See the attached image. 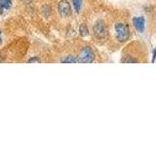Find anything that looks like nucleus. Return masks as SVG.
<instances>
[{"label":"nucleus","instance_id":"nucleus-13","mask_svg":"<svg viewBox=\"0 0 156 146\" xmlns=\"http://www.w3.org/2000/svg\"><path fill=\"white\" fill-rule=\"evenodd\" d=\"M30 1H31V0H27V3H29Z\"/></svg>","mask_w":156,"mask_h":146},{"label":"nucleus","instance_id":"nucleus-1","mask_svg":"<svg viewBox=\"0 0 156 146\" xmlns=\"http://www.w3.org/2000/svg\"><path fill=\"white\" fill-rule=\"evenodd\" d=\"M116 39L119 42H126L130 38V28L125 23H117L115 26Z\"/></svg>","mask_w":156,"mask_h":146},{"label":"nucleus","instance_id":"nucleus-4","mask_svg":"<svg viewBox=\"0 0 156 146\" xmlns=\"http://www.w3.org/2000/svg\"><path fill=\"white\" fill-rule=\"evenodd\" d=\"M58 13L61 14L62 17H67V16H69L71 13L70 5L66 0H62V1L58 3Z\"/></svg>","mask_w":156,"mask_h":146},{"label":"nucleus","instance_id":"nucleus-5","mask_svg":"<svg viewBox=\"0 0 156 146\" xmlns=\"http://www.w3.org/2000/svg\"><path fill=\"white\" fill-rule=\"evenodd\" d=\"M133 24L135 28L140 32H143L144 30V24H145V19L144 17H139V18H134L133 19Z\"/></svg>","mask_w":156,"mask_h":146},{"label":"nucleus","instance_id":"nucleus-9","mask_svg":"<svg viewBox=\"0 0 156 146\" xmlns=\"http://www.w3.org/2000/svg\"><path fill=\"white\" fill-rule=\"evenodd\" d=\"M72 4H73V7L75 9V11L77 13H79L82 8V0H72Z\"/></svg>","mask_w":156,"mask_h":146},{"label":"nucleus","instance_id":"nucleus-6","mask_svg":"<svg viewBox=\"0 0 156 146\" xmlns=\"http://www.w3.org/2000/svg\"><path fill=\"white\" fill-rule=\"evenodd\" d=\"M11 0H0V12H4L5 10H8L11 7Z\"/></svg>","mask_w":156,"mask_h":146},{"label":"nucleus","instance_id":"nucleus-10","mask_svg":"<svg viewBox=\"0 0 156 146\" xmlns=\"http://www.w3.org/2000/svg\"><path fill=\"white\" fill-rule=\"evenodd\" d=\"M28 62H40V61L38 60V57H31L30 60H28Z\"/></svg>","mask_w":156,"mask_h":146},{"label":"nucleus","instance_id":"nucleus-2","mask_svg":"<svg viewBox=\"0 0 156 146\" xmlns=\"http://www.w3.org/2000/svg\"><path fill=\"white\" fill-rule=\"evenodd\" d=\"M78 62H83V63H90L93 62L95 60V54L92 51L90 47H85L81 51L79 57H77Z\"/></svg>","mask_w":156,"mask_h":146},{"label":"nucleus","instance_id":"nucleus-7","mask_svg":"<svg viewBox=\"0 0 156 146\" xmlns=\"http://www.w3.org/2000/svg\"><path fill=\"white\" fill-rule=\"evenodd\" d=\"M62 63H72V62L74 63V62H78V60H77V57L73 56H67L62 58Z\"/></svg>","mask_w":156,"mask_h":146},{"label":"nucleus","instance_id":"nucleus-12","mask_svg":"<svg viewBox=\"0 0 156 146\" xmlns=\"http://www.w3.org/2000/svg\"><path fill=\"white\" fill-rule=\"evenodd\" d=\"M2 42V39H1V31H0V43Z\"/></svg>","mask_w":156,"mask_h":146},{"label":"nucleus","instance_id":"nucleus-11","mask_svg":"<svg viewBox=\"0 0 156 146\" xmlns=\"http://www.w3.org/2000/svg\"><path fill=\"white\" fill-rule=\"evenodd\" d=\"M155 58H156V49L154 50V54H153V57H152V62L155 61Z\"/></svg>","mask_w":156,"mask_h":146},{"label":"nucleus","instance_id":"nucleus-8","mask_svg":"<svg viewBox=\"0 0 156 146\" xmlns=\"http://www.w3.org/2000/svg\"><path fill=\"white\" fill-rule=\"evenodd\" d=\"M79 32H80V35L81 36H87L88 34H89V29H88V27H87V26L86 24H81V26H79Z\"/></svg>","mask_w":156,"mask_h":146},{"label":"nucleus","instance_id":"nucleus-3","mask_svg":"<svg viewBox=\"0 0 156 146\" xmlns=\"http://www.w3.org/2000/svg\"><path fill=\"white\" fill-rule=\"evenodd\" d=\"M93 31L97 38H105L107 35V28L105 26V23L102 21H98L94 26H93Z\"/></svg>","mask_w":156,"mask_h":146}]
</instances>
